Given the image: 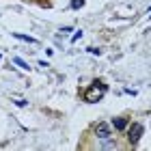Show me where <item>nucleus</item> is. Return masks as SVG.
I'll return each mask as SVG.
<instances>
[{
	"label": "nucleus",
	"instance_id": "1",
	"mask_svg": "<svg viewBox=\"0 0 151 151\" xmlns=\"http://www.w3.org/2000/svg\"><path fill=\"white\" fill-rule=\"evenodd\" d=\"M106 91H108V88H106V84H104V82L95 80L93 84H91V86H88L86 91H84V101H88V104H95V101H99V99L106 95Z\"/></svg>",
	"mask_w": 151,
	"mask_h": 151
},
{
	"label": "nucleus",
	"instance_id": "2",
	"mask_svg": "<svg viewBox=\"0 0 151 151\" xmlns=\"http://www.w3.org/2000/svg\"><path fill=\"white\" fill-rule=\"evenodd\" d=\"M95 134H97V138L104 140V142H108L112 138V132H110V127H108V123H97V125H95Z\"/></svg>",
	"mask_w": 151,
	"mask_h": 151
},
{
	"label": "nucleus",
	"instance_id": "3",
	"mask_svg": "<svg viewBox=\"0 0 151 151\" xmlns=\"http://www.w3.org/2000/svg\"><path fill=\"white\" fill-rule=\"evenodd\" d=\"M142 132H145V127H142L140 123H134V125L129 127V132H127V140L132 142V145H136V142L140 140V136H142Z\"/></svg>",
	"mask_w": 151,
	"mask_h": 151
},
{
	"label": "nucleus",
	"instance_id": "4",
	"mask_svg": "<svg viewBox=\"0 0 151 151\" xmlns=\"http://www.w3.org/2000/svg\"><path fill=\"white\" fill-rule=\"evenodd\" d=\"M13 37H15V39H22V41H28V43H37V39H35V37L22 35V32H13Z\"/></svg>",
	"mask_w": 151,
	"mask_h": 151
},
{
	"label": "nucleus",
	"instance_id": "5",
	"mask_svg": "<svg viewBox=\"0 0 151 151\" xmlns=\"http://www.w3.org/2000/svg\"><path fill=\"white\" fill-rule=\"evenodd\" d=\"M114 127L116 129H125L127 127V121L123 119V116H119V119H114Z\"/></svg>",
	"mask_w": 151,
	"mask_h": 151
},
{
	"label": "nucleus",
	"instance_id": "6",
	"mask_svg": "<svg viewBox=\"0 0 151 151\" xmlns=\"http://www.w3.org/2000/svg\"><path fill=\"white\" fill-rule=\"evenodd\" d=\"M84 6V0H71V9H80Z\"/></svg>",
	"mask_w": 151,
	"mask_h": 151
},
{
	"label": "nucleus",
	"instance_id": "7",
	"mask_svg": "<svg viewBox=\"0 0 151 151\" xmlns=\"http://www.w3.org/2000/svg\"><path fill=\"white\" fill-rule=\"evenodd\" d=\"M15 63H17L19 67H22V69H28V65H26V63H24V60H22V58H15Z\"/></svg>",
	"mask_w": 151,
	"mask_h": 151
},
{
	"label": "nucleus",
	"instance_id": "8",
	"mask_svg": "<svg viewBox=\"0 0 151 151\" xmlns=\"http://www.w3.org/2000/svg\"><path fill=\"white\" fill-rule=\"evenodd\" d=\"M147 15H149V17H151V9H149V11H147Z\"/></svg>",
	"mask_w": 151,
	"mask_h": 151
}]
</instances>
